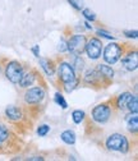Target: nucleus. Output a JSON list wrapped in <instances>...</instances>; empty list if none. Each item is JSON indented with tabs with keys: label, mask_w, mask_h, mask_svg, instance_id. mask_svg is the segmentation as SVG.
<instances>
[{
	"label": "nucleus",
	"mask_w": 138,
	"mask_h": 161,
	"mask_svg": "<svg viewBox=\"0 0 138 161\" xmlns=\"http://www.w3.org/2000/svg\"><path fill=\"white\" fill-rule=\"evenodd\" d=\"M106 147L111 151L122 152V153H127L129 151L128 139L120 133H114V134L109 136L106 139Z\"/></svg>",
	"instance_id": "nucleus-1"
},
{
	"label": "nucleus",
	"mask_w": 138,
	"mask_h": 161,
	"mask_svg": "<svg viewBox=\"0 0 138 161\" xmlns=\"http://www.w3.org/2000/svg\"><path fill=\"white\" fill-rule=\"evenodd\" d=\"M87 40L83 35H74L69 38V41L67 42L68 45V51L73 55H82V53L85 51V46H86Z\"/></svg>",
	"instance_id": "nucleus-2"
},
{
	"label": "nucleus",
	"mask_w": 138,
	"mask_h": 161,
	"mask_svg": "<svg viewBox=\"0 0 138 161\" xmlns=\"http://www.w3.org/2000/svg\"><path fill=\"white\" fill-rule=\"evenodd\" d=\"M23 73H25L23 67H22L21 63H18V62H10V63H8V65L5 68L7 78L10 80L12 83H14V85H18L19 79L22 78Z\"/></svg>",
	"instance_id": "nucleus-3"
},
{
	"label": "nucleus",
	"mask_w": 138,
	"mask_h": 161,
	"mask_svg": "<svg viewBox=\"0 0 138 161\" xmlns=\"http://www.w3.org/2000/svg\"><path fill=\"white\" fill-rule=\"evenodd\" d=\"M85 51L91 60H97L102 54V42L98 38L92 37L91 40H88L86 42Z\"/></svg>",
	"instance_id": "nucleus-4"
},
{
	"label": "nucleus",
	"mask_w": 138,
	"mask_h": 161,
	"mask_svg": "<svg viewBox=\"0 0 138 161\" xmlns=\"http://www.w3.org/2000/svg\"><path fill=\"white\" fill-rule=\"evenodd\" d=\"M58 77H59V79L62 80L63 85L73 82V80L77 79L74 68L69 63H65V62L59 64V67H58Z\"/></svg>",
	"instance_id": "nucleus-5"
},
{
	"label": "nucleus",
	"mask_w": 138,
	"mask_h": 161,
	"mask_svg": "<svg viewBox=\"0 0 138 161\" xmlns=\"http://www.w3.org/2000/svg\"><path fill=\"white\" fill-rule=\"evenodd\" d=\"M111 115V109L106 104H100L93 108L92 110V119L98 124H104L110 119Z\"/></svg>",
	"instance_id": "nucleus-6"
},
{
	"label": "nucleus",
	"mask_w": 138,
	"mask_h": 161,
	"mask_svg": "<svg viewBox=\"0 0 138 161\" xmlns=\"http://www.w3.org/2000/svg\"><path fill=\"white\" fill-rule=\"evenodd\" d=\"M122 47L118 44H109L104 50V60L108 64H115L122 58Z\"/></svg>",
	"instance_id": "nucleus-7"
},
{
	"label": "nucleus",
	"mask_w": 138,
	"mask_h": 161,
	"mask_svg": "<svg viewBox=\"0 0 138 161\" xmlns=\"http://www.w3.org/2000/svg\"><path fill=\"white\" fill-rule=\"evenodd\" d=\"M45 97V91L42 87H32L30 90H27V92L25 93V101L28 105H36L40 104Z\"/></svg>",
	"instance_id": "nucleus-8"
},
{
	"label": "nucleus",
	"mask_w": 138,
	"mask_h": 161,
	"mask_svg": "<svg viewBox=\"0 0 138 161\" xmlns=\"http://www.w3.org/2000/svg\"><path fill=\"white\" fill-rule=\"evenodd\" d=\"M122 63H123L124 68H125L128 72L135 70L137 67H138V55H137V51H133V53L127 54V55L122 59Z\"/></svg>",
	"instance_id": "nucleus-9"
},
{
	"label": "nucleus",
	"mask_w": 138,
	"mask_h": 161,
	"mask_svg": "<svg viewBox=\"0 0 138 161\" xmlns=\"http://www.w3.org/2000/svg\"><path fill=\"white\" fill-rule=\"evenodd\" d=\"M5 116L9 120H12V122H19V120H22V118H23V113L17 106H8L5 109Z\"/></svg>",
	"instance_id": "nucleus-10"
},
{
	"label": "nucleus",
	"mask_w": 138,
	"mask_h": 161,
	"mask_svg": "<svg viewBox=\"0 0 138 161\" xmlns=\"http://www.w3.org/2000/svg\"><path fill=\"white\" fill-rule=\"evenodd\" d=\"M102 78L104 77L100 74V72L93 69V70L86 72V74H85V82L86 83H90V85H96V83L100 82Z\"/></svg>",
	"instance_id": "nucleus-11"
},
{
	"label": "nucleus",
	"mask_w": 138,
	"mask_h": 161,
	"mask_svg": "<svg viewBox=\"0 0 138 161\" xmlns=\"http://www.w3.org/2000/svg\"><path fill=\"white\" fill-rule=\"evenodd\" d=\"M35 80H36V75H35V73H33V72L23 73L22 78L19 79L18 85L21 86V87H23V88H27V87H30V86H32V85H33Z\"/></svg>",
	"instance_id": "nucleus-12"
},
{
	"label": "nucleus",
	"mask_w": 138,
	"mask_h": 161,
	"mask_svg": "<svg viewBox=\"0 0 138 161\" xmlns=\"http://www.w3.org/2000/svg\"><path fill=\"white\" fill-rule=\"evenodd\" d=\"M127 127L130 133H137L138 130V116L137 113H130V115L127 118Z\"/></svg>",
	"instance_id": "nucleus-13"
},
{
	"label": "nucleus",
	"mask_w": 138,
	"mask_h": 161,
	"mask_svg": "<svg viewBox=\"0 0 138 161\" xmlns=\"http://www.w3.org/2000/svg\"><path fill=\"white\" fill-rule=\"evenodd\" d=\"M132 97V93L130 92H123L122 95H119V97H118L116 100V106L119 109H125L127 108V104L129 103V100Z\"/></svg>",
	"instance_id": "nucleus-14"
},
{
	"label": "nucleus",
	"mask_w": 138,
	"mask_h": 161,
	"mask_svg": "<svg viewBox=\"0 0 138 161\" xmlns=\"http://www.w3.org/2000/svg\"><path fill=\"white\" fill-rule=\"evenodd\" d=\"M60 138H62L63 142L67 143V145H74L75 143V133L73 130H70V129L64 130L60 134Z\"/></svg>",
	"instance_id": "nucleus-15"
},
{
	"label": "nucleus",
	"mask_w": 138,
	"mask_h": 161,
	"mask_svg": "<svg viewBox=\"0 0 138 161\" xmlns=\"http://www.w3.org/2000/svg\"><path fill=\"white\" fill-rule=\"evenodd\" d=\"M97 70L100 72V74L104 78H108V79H113L114 78V70L111 69V67H109L106 64H100L97 67Z\"/></svg>",
	"instance_id": "nucleus-16"
},
{
	"label": "nucleus",
	"mask_w": 138,
	"mask_h": 161,
	"mask_svg": "<svg viewBox=\"0 0 138 161\" xmlns=\"http://www.w3.org/2000/svg\"><path fill=\"white\" fill-rule=\"evenodd\" d=\"M85 116H86V113L83 110H74L72 113V119H73V122L75 124H81L83 122Z\"/></svg>",
	"instance_id": "nucleus-17"
},
{
	"label": "nucleus",
	"mask_w": 138,
	"mask_h": 161,
	"mask_svg": "<svg viewBox=\"0 0 138 161\" xmlns=\"http://www.w3.org/2000/svg\"><path fill=\"white\" fill-rule=\"evenodd\" d=\"M127 109L130 113H137L138 111V97L135 95H132L129 103L127 104Z\"/></svg>",
	"instance_id": "nucleus-18"
},
{
	"label": "nucleus",
	"mask_w": 138,
	"mask_h": 161,
	"mask_svg": "<svg viewBox=\"0 0 138 161\" xmlns=\"http://www.w3.org/2000/svg\"><path fill=\"white\" fill-rule=\"evenodd\" d=\"M54 100H55V103H56L59 106H62L63 109H67V108H68V104H67V101H65L64 96H63V95H60L59 92H56V93H55Z\"/></svg>",
	"instance_id": "nucleus-19"
},
{
	"label": "nucleus",
	"mask_w": 138,
	"mask_h": 161,
	"mask_svg": "<svg viewBox=\"0 0 138 161\" xmlns=\"http://www.w3.org/2000/svg\"><path fill=\"white\" fill-rule=\"evenodd\" d=\"M40 64H41V68L45 70V73H46L49 77H52L54 72H52V69H51V67H50V64H49L47 60H46V59H40Z\"/></svg>",
	"instance_id": "nucleus-20"
},
{
	"label": "nucleus",
	"mask_w": 138,
	"mask_h": 161,
	"mask_svg": "<svg viewBox=\"0 0 138 161\" xmlns=\"http://www.w3.org/2000/svg\"><path fill=\"white\" fill-rule=\"evenodd\" d=\"M8 138H9V130H8V128L5 125L0 124V145L4 143Z\"/></svg>",
	"instance_id": "nucleus-21"
},
{
	"label": "nucleus",
	"mask_w": 138,
	"mask_h": 161,
	"mask_svg": "<svg viewBox=\"0 0 138 161\" xmlns=\"http://www.w3.org/2000/svg\"><path fill=\"white\" fill-rule=\"evenodd\" d=\"M75 56V60H74V63H73V68H74V70L77 69V70H82L83 69V65H85V63H83V60L80 58V55H74Z\"/></svg>",
	"instance_id": "nucleus-22"
},
{
	"label": "nucleus",
	"mask_w": 138,
	"mask_h": 161,
	"mask_svg": "<svg viewBox=\"0 0 138 161\" xmlns=\"http://www.w3.org/2000/svg\"><path fill=\"white\" fill-rule=\"evenodd\" d=\"M69 2V4L74 8V9H77V10H81V9H83V7H85V2L83 0H68Z\"/></svg>",
	"instance_id": "nucleus-23"
},
{
	"label": "nucleus",
	"mask_w": 138,
	"mask_h": 161,
	"mask_svg": "<svg viewBox=\"0 0 138 161\" xmlns=\"http://www.w3.org/2000/svg\"><path fill=\"white\" fill-rule=\"evenodd\" d=\"M77 86H78V79L73 80V82H69V83H64V85H63L64 91H65L67 93H70V92H72Z\"/></svg>",
	"instance_id": "nucleus-24"
},
{
	"label": "nucleus",
	"mask_w": 138,
	"mask_h": 161,
	"mask_svg": "<svg viewBox=\"0 0 138 161\" xmlns=\"http://www.w3.org/2000/svg\"><path fill=\"white\" fill-rule=\"evenodd\" d=\"M82 13H83V17L87 19V21H91V22L96 21V14L92 10H90V9H82Z\"/></svg>",
	"instance_id": "nucleus-25"
},
{
	"label": "nucleus",
	"mask_w": 138,
	"mask_h": 161,
	"mask_svg": "<svg viewBox=\"0 0 138 161\" xmlns=\"http://www.w3.org/2000/svg\"><path fill=\"white\" fill-rule=\"evenodd\" d=\"M49 132H50V127H49V125H46V124L40 125V127H38V129H37V134L40 136V137H45Z\"/></svg>",
	"instance_id": "nucleus-26"
},
{
	"label": "nucleus",
	"mask_w": 138,
	"mask_h": 161,
	"mask_svg": "<svg viewBox=\"0 0 138 161\" xmlns=\"http://www.w3.org/2000/svg\"><path fill=\"white\" fill-rule=\"evenodd\" d=\"M97 35H100L101 37L108 38V40H115V37H114L113 35H110L109 32H106V31H104V30H97Z\"/></svg>",
	"instance_id": "nucleus-27"
},
{
	"label": "nucleus",
	"mask_w": 138,
	"mask_h": 161,
	"mask_svg": "<svg viewBox=\"0 0 138 161\" xmlns=\"http://www.w3.org/2000/svg\"><path fill=\"white\" fill-rule=\"evenodd\" d=\"M58 50L60 51V53L68 51V45H67V42L64 41V40H60V42H59V46H58Z\"/></svg>",
	"instance_id": "nucleus-28"
},
{
	"label": "nucleus",
	"mask_w": 138,
	"mask_h": 161,
	"mask_svg": "<svg viewBox=\"0 0 138 161\" xmlns=\"http://www.w3.org/2000/svg\"><path fill=\"white\" fill-rule=\"evenodd\" d=\"M124 33H125V36L129 37V38H137V31H135V30H134V31H125Z\"/></svg>",
	"instance_id": "nucleus-29"
},
{
	"label": "nucleus",
	"mask_w": 138,
	"mask_h": 161,
	"mask_svg": "<svg viewBox=\"0 0 138 161\" xmlns=\"http://www.w3.org/2000/svg\"><path fill=\"white\" fill-rule=\"evenodd\" d=\"M32 51L35 53V55H36V56H38V46H35V47H32Z\"/></svg>",
	"instance_id": "nucleus-30"
},
{
	"label": "nucleus",
	"mask_w": 138,
	"mask_h": 161,
	"mask_svg": "<svg viewBox=\"0 0 138 161\" xmlns=\"http://www.w3.org/2000/svg\"><path fill=\"white\" fill-rule=\"evenodd\" d=\"M30 160L32 161V160H44L42 157H38V156H35V157H30Z\"/></svg>",
	"instance_id": "nucleus-31"
},
{
	"label": "nucleus",
	"mask_w": 138,
	"mask_h": 161,
	"mask_svg": "<svg viewBox=\"0 0 138 161\" xmlns=\"http://www.w3.org/2000/svg\"><path fill=\"white\" fill-rule=\"evenodd\" d=\"M85 25H86V28H88V30H91V28H92V26H91V25H90L88 22H86Z\"/></svg>",
	"instance_id": "nucleus-32"
}]
</instances>
